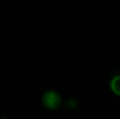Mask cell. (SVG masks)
I'll list each match as a JSON object with an SVG mask.
<instances>
[{
    "instance_id": "obj_2",
    "label": "cell",
    "mask_w": 120,
    "mask_h": 119,
    "mask_svg": "<svg viewBox=\"0 0 120 119\" xmlns=\"http://www.w3.org/2000/svg\"><path fill=\"white\" fill-rule=\"evenodd\" d=\"M110 86H111V90L113 91V93H116L117 96H120V75H117L112 78Z\"/></svg>"
},
{
    "instance_id": "obj_1",
    "label": "cell",
    "mask_w": 120,
    "mask_h": 119,
    "mask_svg": "<svg viewBox=\"0 0 120 119\" xmlns=\"http://www.w3.org/2000/svg\"><path fill=\"white\" fill-rule=\"evenodd\" d=\"M42 103H43V105L47 109H49V110H56L61 105L62 98H61V96L56 91L49 90V91L44 92V95L42 96Z\"/></svg>"
}]
</instances>
